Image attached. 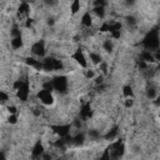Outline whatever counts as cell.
Segmentation results:
<instances>
[{
    "label": "cell",
    "instance_id": "obj_19",
    "mask_svg": "<svg viewBox=\"0 0 160 160\" xmlns=\"http://www.w3.org/2000/svg\"><path fill=\"white\" fill-rule=\"evenodd\" d=\"M88 135H89V138H90L91 140H98V139H100V136H101V134H100V131H99L98 129H90V130L88 131Z\"/></svg>",
    "mask_w": 160,
    "mask_h": 160
},
{
    "label": "cell",
    "instance_id": "obj_7",
    "mask_svg": "<svg viewBox=\"0 0 160 160\" xmlns=\"http://www.w3.org/2000/svg\"><path fill=\"white\" fill-rule=\"evenodd\" d=\"M44 152H45V148H44L42 141H41V140H38V141L35 142L32 150H31V159H32V160H38V159L41 160V156H42Z\"/></svg>",
    "mask_w": 160,
    "mask_h": 160
},
{
    "label": "cell",
    "instance_id": "obj_5",
    "mask_svg": "<svg viewBox=\"0 0 160 160\" xmlns=\"http://www.w3.org/2000/svg\"><path fill=\"white\" fill-rule=\"evenodd\" d=\"M70 129L71 125L70 124H58V125H51V130L52 132L59 136V138H65L70 134Z\"/></svg>",
    "mask_w": 160,
    "mask_h": 160
},
{
    "label": "cell",
    "instance_id": "obj_17",
    "mask_svg": "<svg viewBox=\"0 0 160 160\" xmlns=\"http://www.w3.org/2000/svg\"><path fill=\"white\" fill-rule=\"evenodd\" d=\"M146 98L149 100H155L158 98V94H156V89L154 86H150L146 89Z\"/></svg>",
    "mask_w": 160,
    "mask_h": 160
},
{
    "label": "cell",
    "instance_id": "obj_4",
    "mask_svg": "<svg viewBox=\"0 0 160 160\" xmlns=\"http://www.w3.org/2000/svg\"><path fill=\"white\" fill-rule=\"evenodd\" d=\"M31 54L34 56H38V58H45V54H46V46H45V41L44 40H38L36 42L32 44L31 46Z\"/></svg>",
    "mask_w": 160,
    "mask_h": 160
},
{
    "label": "cell",
    "instance_id": "obj_14",
    "mask_svg": "<svg viewBox=\"0 0 160 160\" xmlns=\"http://www.w3.org/2000/svg\"><path fill=\"white\" fill-rule=\"evenodd\" d=\"M80 9H81V2H80L79 0H75V1H72V2L70 4V14H71V15L78 14V12L80 11Z\"/></svg>",
    "mask_w": 160,
    "mask_h": 160
},
{
    "label": "cell",
    "instance_id": "obj_3",
    "mask_svg": "<svg viewBox=\"0 0 160 160\" xmlns=\"http://www.w3.org/2000/svg\"><path fill=\"white\" fill-rule=\"evenodd\" d=\"M68 79L65 76H55L52 79V86H54V90L60 92V94H65L66 90H68Z\"/></svg>",
    "mask_w": 160,
    "mask_h": 160
},
{
    "label": "cell",
    "instance_id": "obj_12",
    "mask_svg": "<svg viewBox=\"0 0 160 160\" xmlns=\"http://www.w3.org/2000/svg\"><path fill=\"white\" fill-rule=\"evenodd\" d=\"M89 58H90V61H91L94 65H96V66H99V65L102 62V58H101V55H100L99 52H95V51H90V54H89Z\"/></svg>",
    "mask_w": 160,
    "mask_h": 160
},
{
    "label": "cell",
    "instance_id": "obj_22",
    "mask_svg": "<svg viewBox=\"0 0 160 160\" xmlns=\"http://www.w3.org/2000/svg\"><path fill=\"white\" fill-rule=\"evenodd\" d=\"M100 160H111V154H110L109 146L102 151V154H101V156H100Z\"/></svg>",
    "mask_w": 160,
    "mask_h": 160
},
{
    "label": "cell",
    "instance_id": "obj_30",
    "mask_svg": "<svg viewBox=\"0 0 160 160\" xmlns=\"http://www.w3.org/2000/svg\"><path fill=\"white\" fill-rule=\"evenodd\" d=\"M154 56H155V60L159 61V64H160V48L154 52Z\"/></svg>",
    "mask_w": 160,
    "mask_h": 160
},
{
    "label": "cell",
    "instance_id": "obj_26",
    "mask_svg": "<svg viewBox=\"0 0 160 160\" xmlns=\"http://www.w3.org/2000/svg\"><path fill=\"white\" fill-rule=\"evenodd\" d=\"M95 76H96V74H95L94 70H91V69H86L85 70V78L86 79H94Z\"/></svg>",
    "mask_w": 160,
    "mask_h": 160
},
{
    "label": "cell",
    "instance_id": "obj_32",
    "mask_svg": "<svg viewBox=\"0 0 160 160\" xmlns=\"http://www.w3.org/2000/svg\"><path fill=\"white\" fill-rule=\"evenodd\" d=\"M54 22H55V21H54L52 18H49V19H48V24H49V25H54Z\"/></svg>",
    "mask_w": 160,
    "mask_h": 160
},
{
    "label": "cell",
    "instance_id": "obj_34",
    "mask_svg": "<svg viewBox=\"0 0 160 160\" xmlns=\"http://www.w3.org/2000/svg\"><path fill=\"white\" fill-rule=\"evenodd\" d=\"M159 119H160V112H159Z\"/></svg>",
    "mask_w": 160,
    "mask_h": 160
},
{
    "label": "cell",
    "instance_id": "obj_29",
    "mask_svg": "<svg viewBox=\"0 0 160 160\" xmlns=\"http://www.w3.org/2000/svg\"><path fill=\"white\" fill-rule=\"evenodd\" d=\"M124 105H125V108H131L132 105H134V99H125L124 100Z\"/></svg>",
    "mask_w": 160,
    "mask_h": 160
},
{
    "label": "cell",
    "instance_id": "obj_25",
    "mask_svg": "<svg viewBox=\"0 0 160 160\" xmlns=\"http://www.w3.org/2000/svg\"><path fill=\"white\" fill-rule=\"evenodd\" d=\"M8 122L11 124V125H15V124L18 122V114L9 115V116H8Z\"/></svg>",
    "mask_w": 160,
    "mask_h": 160
},
{
    "label": "cell",
    "instance_id": "obj_13",
    "mask_svg": "<svg viewBox=\"0 0 160 160\" xmlns=\"http://www.w3.org/2000/svg\"><path fill=\"white\" fill-rule=\"evenodd\" d=\"M85 142V134L84 132H78L76 135L72 136V144L75 145H82Z\"/></svg>",
    "mask_w": 160,
    "mask_h": 160
},
{
    "label": "cell",
    "instance_id": "obj_10",
    "mask_svg": "<svg viewBox=\"0 0 160 160\" xmlns=\"http://www.w3.org/2000/svg\"><path fill=\"white\" fill-rule=\"evenodd\" d=\"M141 61H144V62H146V64H152V62H155L154 52L148 51V50L142 51V52H141Z\"/></svg>",
    "mask_w": 160,
    "mask_h": 160
},
{
    "label": "cell",
    "instance_id": "obj_21",
    "mask_svg": "<svg viewBox=\"0 0 160 160\" xmlns=\"http://www.w3.org/2000/svg\"><path fill=\"white\" fill-rule=\"evenodd\" d=\"M0 100H1V104H2V105H5V104L9 102L10 96H9V94H8L5 90H1V91H0Z\"/></svg>",
    "mask_w": 160,
    "mask_h": 160
},
{
    "label": "cell",
    "instance_id": "obj_35",
    "mask_svg": "<svg viewBox=\"0 0 160 160\" xmlns=\"http://www.w3.org/2000/svg\"><path fill=\"white\" fill-rule=\"evenodd\" d=\"M159 39H160V32H159Z\"/></svg>",
    "mask_w": 160,
    "mask_h": 160
},
{
    "label": "cell",
    "instance_id": "obj_28",
    "mask_svg": "<svg viewBox=\"0 0 160 160\" xmlns=\"http://www.w3.org/2000/svg\"><path fill=\"white\" fill-rule=\"evenodd\" d=\"M94 80H95V85H100V84H102V81H104V76H102V75H96V76L94 78Z\"/></svg>",
    "mask_w": 160,
    "mask_h": 160
},
{
    "label": "cell",
    "instance_id": "obj_2",
    "mask_svg": "<svg viewBox=\"0 0 160 160\" xmlns=\"http://www.w3.org/2000/svg\"><path fill=\"white\" fill-rule=\"evenodd\" d=\"M36 98L42 104V105H52L54 104V95H52V91H49V90H45V89H40L36 94Z\"/></svg>",
    "mask_w": 160,
    "mask_h": 160
},
{
    "label": "cell",
    "instance_id": "obj_18",
    "mask_svg": "<svg viewBox=\"0 0 160 160\" xmlns=\"http://www.w3.org/2000/svg\"><path fill=\"white\" fill-rule=\"evenodd\" d=\"M118 132H119L118 128H112L111 130H109V131H108V134H106V135H104V138H105L106 140H114V139L116 138Z\"/></svg>",
    "mask_w": 160,
    "mask_h": 160
},
{
    "label": "cell",
    "instance_id": "obj_23",
    "mask_svg": "<svg viewBox=\"0 0 160 160\" xmlns=\"http://www.w3.org/2000/svg\"><path fill=\"white\" fill-rule=\"evenodd\" d=\"M126 24L130 26V28H134L136 25V19L132 16V15H129L126 16Z\"/></svg>",
    "mask_w": 160,
    "mask_h": 160
},
{
    "label": "cell",
    "instance_id": "obj_8",
    "mask_svg": "<svg viewBox=\"0 0 160 160\" xmlns=\"http://www.w3.org/2000/svg\"><path fill=\"white\" fill-rule=\"evenodd\" d=\"M92 115V111H91V108H90V104H84L81 108H80V111H79V118L84 121L89 120Z\"/></svg>",
    "mask_w": 160,
    "mask_h": 160
},
{
    "label": "cell",
    "instance_id": "obj_9",
    "mask_svg": "<svg viewBox=\"0 0 160 160\" xmlns=\"http://www.w3.org/2000/svg\"><path fill=\"white\" fill-rule=\"evenodd\" d=\"M80 24H81L84 28H86V29L91 28V26H92V14H91L90 11H85V12L82 14V16H81Z\"/></svg>",
    "mask_w": 160,
    "mask_h": 160
},
{
    "label": "cell",
    "instance_id": "obj_27",
    "mask_svg": "<svg viewBox=\"0 0 160 160\" xmlns=\"http://www.w3.org/2000/svg\"><path fill=\"white\" fill-rule=\"evenodd\" d=\"M99 69L101 70V72H102V74H106V72H108V64L102 61V62L99 65Z\"/></svg>",
    "mask_w": 160,
    "mask_h": 160
},
{
    "label": "cell",
    "instance_id": "obj_11",
    "mask_svg": "<svg viewBox=\"0 0 160 160\" xmlns=\"http://www.w3.org/2000/svg\"><path fill=\"white\" fill-rule=\"evenodd\" d=\"M10 45H11V48H12L14 50H19V49H21L22 45H24V42H22V36L20 35V36H16V38H11V40H10Z\"/></svg>",
    "mask_w": 160,
    "mask_h": 160
},
{
    "label": "cell",
    "instance_id": "obj_15",
    "mask_svg": "<svg viewBox=\"0 0 160 160\" xmlns=\"http://www.w3.org/2000/svg\"><path fill=\"white\" fill-rule=\"evenodd\" d=\"M122 95L125 99H134V90L130 85H125L122 88Z\"/></svg>",
    "mask_w": 160,
    "mask_h": 160
},
{
    "label": "cell",
    "instance_id": "obj_6",
    "mask_svg": "<svg viewBox=\"0 0 160 160\" xmlns=\"http://www.w3.org/2000/svg\"><path fill=\"white\" fill-rule=\"evenodd\" d=\"M71 59H72L78 65H80L82 69H88V60H86V56H85V54L82 52V50L78 49V50L71 55Z\"/></svg>",
    "mask_w": 160,
    "mask_h": 160
},
{
    "label": "cell",
    "instance_id": "obj_16",
    "mask_svg": "<svg viewBox=\"0 0 160 160\" xmlns=\"http://www.w3.org/2000/svg\"><path fill=\"white\" fill-rule=\"evenodd\" d=\"M91 14L95 15L98 19H104L105 18V8H92Z\"/></svg>",
    "mask_w": 160,
    "mask_h": 160
},
{
    "label": "cell",
    "instance_id": "obj_33",
    "mask_svg": "<svg viewBox=\"0 0 160 160\" xmlns=\"http://www.w3.org/2000/svg\"><path fill=\"white\" fill-rule=\"evenodd\" d=\"M54 160H62V159H61V158H55Z\"/></svg>",
    "mask_w": 160,
    "mask_h": 160
},
{
    "label": "cell",
    "instance_id": "obj_1",
    "mask_svg": "<svg viewBox=\"0 0 160 160\" xmlns=\"http://www.w3.org/2000/svg\"><path fill=\"white\" fill-rule=\"evenodd\" d=\"M159 32H160V30L152 29V30H150L146 34V36L142 40V45H144L145 50H148V51H156L160 48Z\"/></svg>",
    "mask_w": 160,
    "mask_h": 160
},
{
    "label": "cell",
    "instance_id": "obj_24",
    "mask_svg": "<svg viewBox=\"0 0 160 160\" xmlns=\"http://www.w3.org/2000/svg\"><path fill=\"white\" fill-rule=\"evenodd\" d=\"M6 109L9 111V115H12V114H18V108L12 104H8L6 105Z\"/></svg>",
    "mask_w": 160,
    "mask_h": 160
},
{
    "label": "cell",
    "instance_id": "obj_31",
    "mask_svg": "<svg viewBox=\"0 0 160 160\" xmlns=\"http://www.w3.org/2000/svg\"><path fill=\"white\" fill-rule=\"evenodd\" d=\"M0 160H6V155H5V151L2 150L1 154H0Z\"/></svg>",
    "mask_w": 160,
    "mask_h": 160
},
{
    "label": "cell",
    "instance_id": "obj_20",
    "mask_svg": "<svg viewBox=\"0 0 160 160\" xmlns=\"http://www.w3.org/2000/svg\"><path fill=\"white\" fill-rule=\"evenodd\" d=\"M112 41L110 39H105L104 42H102V49L106 51V52H111L112 51Z\"/></svg>",
    "mask_w": 160,
    "mask_h": 160
}]
</instances>
